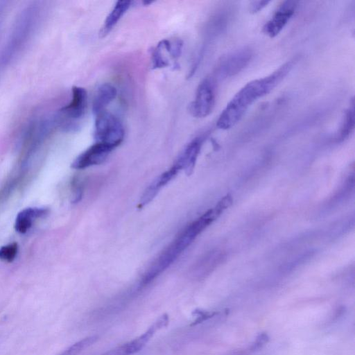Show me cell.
Wrapping results in <instances>:
<instances>
[{
    "instance_id": "cell-7",
    "label": "cell",
    "mask_w": 355,
    "mask_h": 355,
    "mask_svg": "<svg viewBox=\"0 0 355 355\" xmlns=\"http://www.w3.org/2000/svg\"><path fill=\"white\" fill-rule=\"evenodd\" d=\"M252 56V51L248 48H243L232 52L220 61L216 73L223 78L234 76L248 65Z\"/></svg>"
},
{
    "instance_id": "cell-8",
    "label": "cell",
    "mask_w": 355,
    "mask_h": 355,
    "mask_svg": "<svg viewBox=\"0 0 355 355\" xmlns=\"http://www.w3.org/2000/svg\"><path fill=\"white\" fill-rule=\"evenodd\" d=\"M297 3V1H283L272 17L264 24L262 32L271 38L276 37L294 15Z\"/></svg>"
},
{
    "instance_id": "cell-12",
    "label": "cell",
    "mask_w": 355,
    "mask_h": 355,
    "mask_svg": "<svg viewBox=\"0 0 355 355\" xmlns=\"http://www.w3.org/2000/svg\"><path fill=\"white\" fill-rule=\"evenodd\" d=\"M179 171V169L173 165L170 169L155 178L144 191L139 206L142 207L148 204L156 196L159 190L175 178Z\"/></svg>"
},
{
    "instance_id": "cell-18",
    "label": "cell",
    "mask_w": 355,
    "mask_h": 355,
    "mask_svg": "<svg viewBox=\"0 0 355 355\" xmlns=\"http://www.w3.org/2000/svg\"><path fill=\"white\" fill-rule=\"evenodd\" d=\"M18 252V244L15 242L3 245L0 248V259L12 262Z\"/></svg>"
},
{
    "instance_id": "cell-2",
    "label": "cell",
    "mask_w": 355,
    "mask_h": 355,
    "mask_svg": "<svg viewBox=\"0 0 355 355\" xmlns=\"http://www.w3.org/2000/svg\"><path fill=\"white\" fill-rule=\"evenodd\" d=\"M223 211V209L217 204L214 209H209L189 225L152 264L144 277L143 284L151 282L173 263L195 238Z\"/></svg>"
},
{
    "instance_id": "cell-19",
    "label": "cell",
    "mask_w": 355,
    "mask_h": 355,
    "mask_svg": "<svg viewBox=\"0 0 355 355\" xmlns=\"http://www.w3.org/2000/svg\"><path fill=\"white\" fill-rule=\"evenodd\" d=\"M269 341V336L268 334L265 332H261L259 334L253 343L250 346V349L252 351H257L261 349L265 345L268 343Z\"/></svg>"
},
{
    "instance_id": "cell-14",
    "label": "cell",
    "mask_w": 355,
    "mask_h": 355,
    "mask_svg": "<svg viewBox=\"0 0 355 355\" xmlns=\"http://www.w3.org/2000/svg\"><path fill=\"white\" fill-rule=\"evenodd\" d=\"M116 89L110 83H103L96 89L92 101V112L95 115L105 111V107L116 98Z\"/></svg>"
},
{
    "instance_id": "cell-6",
    "label": "cell",
    "mask_w": 355,
    "mask_h": 355,
    "mask_svg": "<svg viewBox=\"0 0 355 355\" xmlns=\"http://www.w3.org/2000/svg\"><path fill=\"white\" fill-rule=\"evenodd\" d=\"M183 42L180 39L163 40L157 46L151 50V60L153 69H159L169 66L170 58L176 60L182 51Z\"/></svg>"
},
{
    "instance_id": "cell-1",
    "label": "cell",
    "mask_w": 355,
    "mask_h": 355,
    "mask_svg": "<svg viewBox=\"0 0 355 355\" xmlns=\"http://www.w3.org/2000/svg\"><path fill=\"white\" fill-rule=\"evenodd\" d=\"M293 67V61H288L268 76L245 85L223 110L216 121V126L221 130H228L234 126L242 119L249 107L276 87Z\"/></svg>"
},
{
    "instance_id": "cell-13",
    "label": "cell",
    "mask_w": 355,
    "mask_h": 355,
    "mask_svg": "<svg viewBox=\"0 0 355 355\" xmlns=\"http://www.w3.org/2000/svg\"><path fill=\"white\" fill-rule=\"evenodd\" d=\"M48 213L49 209L41 207H28L21 210L16 216L15 230L21 234L26 233L37 218H40Z\"/></svg>"
},
{
    "instance_id": "cell-20",
    "label": "cell",
    "mask_w": 355,
    "mask_h": 355,
    "mask_svg": "<svg viewBox=\"0 0 355 355\" xmlns=\"http://www.w3.org/2000/svg\"><path fill=\"white\" fill-rule=\"evenodd\" d=\"M193 313L196 316V319L195 320L194 323H198L211 318L212 316L216 315V313L213 311L198 309L195 311Z\"/></svg>"
},
{
    "instance_id": "cell-15",
    "label": "cell",
    "mask_w": 355,
    "mask_h": 355,
    "mask_svg": "<svg viewBox=\"0 0 355 355\" xmlns=\"http://www.w3.org/2000/svg\"><path fill=\"white\" fill-rule=\"evenodd\" d=\"M130 1H118L116 2L112 10L107 16L104 24L101 29V37L105 36L116 26L120 19L126 12L131 6Z\"/></svg>"
},
{
    "instance_id": "cell-10",
    "label": "cell",
    "mask_w": 355,
    "mask_h": 355,
    "mask_svg": "<svg viewBox=\"0 0 355 355\" xmlns=\"http://www.w3.org/2000/svg\"><path fill=\"white\" fill-rule=\"evenodd\" d=\"M72 98L71 102L60 110L62 114L72 120L82 118L87 107V92L81 87H72Z\"/></svg>"
},
{
    "instance_id": "cell-16",
    "label": "cell",
    "mask_w": 355,
    "mask_h": 355,
    "mask_svg": "<svg viewBox=\"0 0 355 355\" xmlns=\"http://www.w3.org/2000/svg\"><path fill=\"white\" fill-rule=\"evenodd\" d=\"M354 128V101L352 98L349 106L345 111L341 125L338 133V141H343L349 137Z\"/></svg>"
},
{
    "instance_id": "cell-17",
    "label": "cell",
    "mask_w": 355,
    "mask_h": 355,
    "mask_svg": "<svg viewBox=\"0 0 355 355\" xmlns=\"http://www.w3.org/2000/svg\"><path fill=\"white\" fill-rule=\"evenodd\" d=\"M97 339L98 336L96 335L84 338L67 347L60 355H78L93 345Z\"/></svg>"
},
{
    "instance_id": "cell-9",
    "label": "cell",
    "mask_w": 355,
    "mask_h": 355,
    "mask_svg": "<svg viewBox=\"0 0 355 355\" xmlns=\"http://www.w3.org/2000/svg\"><path fill=\"white\" fill-rule=\"evenodd\" d=\"M112 150L105 144L96 142L73 160L71 167L74 169H84L102 164Z\"/></svg>"
},
{
    "instance_id": "cell-11",
    "label": "cell",
    "mask_w": 355,
    "mask_h": 355,
    "mask_svg": "<svg viewBox=\"0 0 355 355\" xmlns=\"http://www.w3.org/2000/svg\"><path fill=\"white\" fill-rule=\"evenodd\" d=\"M202 144L201 137H196L192 140L181 152L173 165L180 171L184 170L187 175H190L195 166Z\"/></svg>"
},
{
    "instance_id": "cell-21",
    "label": "cell",
    "mask_w": 355,
    "mask_h": 355,
    "mask_svg": "<svg viewBox=\"0 0 355 355\" xmlns=\"http://www.w3.org/2000/svg\"><path fill=\"white\" fill-rule=\"evenodd\" d=\"M270 2V1L266 0L252 1L249 6L250 12L255 14L260 12L263 8L267 6Z\"/></svg>"
},
{
    "instance_id": "cell-5",
    "label": "cell",
    "mask_w": 355,
    "mask_h": 355,
    "mask_svg": "<svg viewBox=\"0 0 355 355\" xmlns=\"http://www.w3.org/2000/svg\"><path fill=\"white\" fill-rule=\"evenodd\" d=\"M215 87L214 81L205 78L198 85L193 101L189 105L191 114L196 118H204L212 112L215 105Z\"/></svg>"
},
{
    "instance_id": "cell-4",
    "label": "cell",
    "mask_w": 355,
    "mask_h": 355,
    "mask_svg": "<svg viewBox=\"0 0 355 355\" xmlns=\"http://www.w3.org/2000/svg\"><path fill=\"white\" fill-rule=\"evenodd\" d=\"M168 323L169 317L168 314L164 313L157 318L139 336L107 351L101 355H133L142 349L156 332L167 327Z\"/></svg>"
},
{
    "instance_id": "cell-3",
    "label": "cell",
    "mask_w": 355,
    "mask_h": 355,
    "mask_svg": "<svg viewBox=\"0 0 355 355\" xmlns=\"http://www.w3.org/2000/svg\"><path fill=\"white\" fill-rule=\"evenodd\" d=\"M96 116L94 130L96 142L112 149L119 146L123 140L125 131L118 118L105 110Z\"/></svg>"
}]
</instances>
